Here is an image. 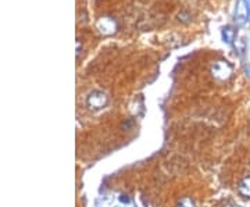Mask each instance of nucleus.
Wrapping results in <instances>:
<instances>
[{"label": "nucleus", "instance_id": "obj_1", "mask_svg": "<svg viewBox=\"0 0 250 207\" xmlns=\"http://www.w3.org/2000/svg\"><path fill=\"white\" fill-rule=\"evenodd\" d=\"M96 207H135V205L124 193L111 192L99 199Z\"/></svg>", "mask_w": 250, "mask_h": 207}, {"label": "nucleus", "instance_id": "obj_2", "mask_svg": "<svg viewBox=\"0 0 250 207\" xmlns=\"http://www.w3.org/2000/svg\"><path fill=\"white\" fill-rule=\"evenodd\" d=\"M107 102V96H106L103 92H92L89 96H88L86 104H88V107H89L92 111H99V110L106 107Z\"/></svg>", "mask_w": 250, "mask_h": 207}, {"label": "nucleus", "instance_id": "obj_3", "mask_svg": "<svg viewBox=\"0 0 250 207\" xmlns=\"http://www.w3.org/2000/svg\"><path fill=\"white\" fill-rule=\"evenodd\" d=\"M238 192L241 193L243 198L250 199V175L243 177L239 184H238Z\"/></svg>", "mask_w": 250, "mask_h": 207}, {"label": "nucleus", "instance_id": "obj_4", "mask_svg": "<svg viewBox=\"0 0 250 207\" xmlns=\"http://www.w3.org/2000/svg\"><path fill=\"white\" fill-rule=\"evenodd\" d=\"M214 74L215 77H218V78H221V80H225V78H228L229 74H231V67H229L228 64H218L217 68H215Z\"/></svg>", "mask_w": 250, "mask_h": 207}, {"label": "nucleus", "instance_id": "obj_5", "mask_svg": "<svg viewBox=\"0 0 250 207\" xmlns=\"http://www.w3.org/2000/svg\"><path fill=\"white\" fill-rule=\"evenodd\" d=\"M177 207H196V203H195V200L192 198L184 196V198H181L177 202Z\"/></svg>", "mask_w": 250, "mask_h": 207}, {"label": "nucleus", "instance_id": "obj_6", "mask_svg": "<svg viewBox=\"0 0 250 207\" xmlns=\"http://www.w3.org/2000/svg\"><path fill=\"white\" fill-rule=\"evenodd\" d=\"M224 207H238V206H231V205H229V206H224Z\"/></svg>", "mask_w": 250, "mask_h": 207}]
</instances>
